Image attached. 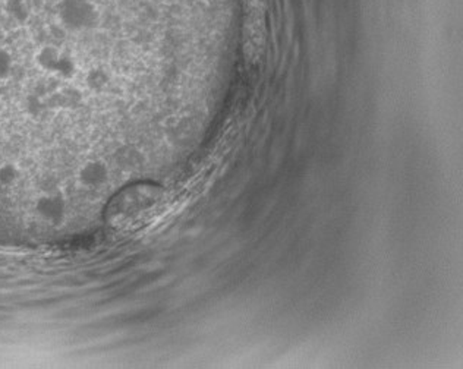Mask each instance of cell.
Returning a JSON list of instances; mask_svg holds the SVG:
<instances>
[{
    "label": "cell",
    "mask_w": 463,
    "mask_h": 369,
    "mask_svg": "<svg viewBox=\"0 0 463 369\" xmlns=\"http://www.w3.org/2000/svg\"><path fill=\"white\" fill-rule=\"evenodd\" d=\"M165 191L153 184H134L127 189L119 204L122 224L131 229H141L162 212Z\"/></svg>",
    "instance_id": "cell-1"
},
{
    "label": "cell",
    "mask_w": 463,
    "mask_h": 369,
    "mask_svg": "<svg viewBox=\"0 0 463 369\" xmlns=\"http://www.w3.org/2000/svg\"><path fill=\"white\" fill-rule=\"evenodd\" d=\"M56 16L59 24L71 33L93 30L100 21V14L91 0H59Z\"/></svg>",
    "instance_id": "cell-2"
},
{
    "label": "cell",
    "mask_w": 463,
    "mask_h": 369,
    "mask_svg": "<svg viewBox=\"0 0 463 369\" xmlns=\"http://www.w3.org/2000/svg\"><path fill=\"white\" fill-rule=\"evenodd\" d=\"M5 8L16 23H27L30 18V5L27 0H8Z\"/></svg>",
    "instance_id": "cell-3"
}]
</instances>
